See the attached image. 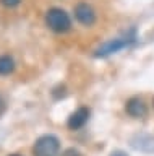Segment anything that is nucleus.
<instances>
[{
    "label": "nucleus",
    "mask_w": 154,
    "mask_h": 156,
    "mask_svg": "<svg viewBox=\"0 0 154 156\" xmlns=\"http://www.w3.org/2000/svg\"><path fill=\"white\" fill-rule=\"evenodd\" d=\"M46 24L55 33H67L71 28V20L63 8L52 7L46 13Z\"/></svg>",
    "instance_id": "1"
},
{
    "label": "nucleus",
    "mask_w": 154,
    "mask_h": 156,
    "mask_svg": "<svg viewBox=\"0 0 154 156\" xmlns=\"http://www.w3.org/2000/svg\"><path fill=\"white\" fill-rule=\"evenodd\" d=\"M60 151V141L55 135H42L33 146L34 156H57Z\"/></svg>",
    "instance_id": "2"
},
{
    "label": "nucleus",
    "mask_w": 154,
    "mask_h": 156,
    "mask_svg": "<svg viewBox=\"0 0 154 156\" xmlns=\"http://www.w3.org/2000/svg\"><path fill=\"white\" fill-rule=\"evenodd\" d=\"M133 41H135V37H132V39H128V37L112 39V41L105 42L104 46H101L98 51H96L94 55H96V57H109V55H112V54H115V52H118V51H122V49H125L127 46H130Z\"/></svg>",
    "instance_id": "3"
},
{
    "label": "nucleus",
    "mask_w": 154,
    "mask_h": 156,
    "mask_svg": "<svg viewBox=\"0 0 154 156\" xmlns=\"http://www.w3.org/2000/svg\"><path fill=\"white\" fill-rule=\"evenodd\" d=\"M75 18L76 21L81 23L83 26H93V24L96 23V10L91 7L89 3L86 2H80L75 5Z\"/></svg>",
    "instance_id": "4"
},
{
    "label": "nucleus",
    "mask_w": 154,
    "mask_h": 156,
    "mask_svg": "<svg viewBox=\"0 0 154 156\" xmlns=\"http://www.w3.org/2000/svg\"><path fill=\"white\" fill-rule=\"evenodd\" d=\"M125 111H127L128 115L135 117V119H143V117L148 114V106L141 98L133 96L125 102Z\"/></svg>",
    "instance_id": "5"
},
{
    "label": "nucleus",
    "mask_w": 154,
    "mask_h": 156,
    "mask_svg": "<svg viewBox=\"0 0 154 156\" xmlns=\"http://www.w3.org/2000/svg\"><path fill=\"white\" fill-rule=\"evenodd\" d=\"M89 119V109L84 106L78 107L75 112H71V115L67 120V125H68L70 130H80L81 127H84V124Z\"/></svg>",
    "instance_id": "6"
},
{
    "label": "nucleus",
    "mask_w": 154,
    "mask_h": 156,
    "mask_svg": "<svg viewBox=\"0 0 154 156\" xmlns=\"http://www.w3.org/2000/svg\"><path fill=\"white\" fill-rule=\"evenodd\" d=\"M15 60L10 55H0V75L7 76L15 72Z\"/></svg>",
    "instance_id": "7"
},
{
    "label": "nucleus",
    "mask_w": 154,
    "mask_h": 156,
    "mask_svg": "<svg viewBox=\"0 0 154 156\" xmlns=\"http://www.w3.org/2000/svg\"><path fill=\"white\" fill-rule=\"evenodd\" d=\"M0 3H2L5 8H15L21 3V0H0Z\"/></svg>",
    "instance_id": "8"
},
{
    "label": "nucleus",
    "mask_w": 154,
    "mask_h": 156,
    "mask_svg": "<svg viewBox=\"0 0 154 156\" xmlns=\"http://www.w3.org/2000/svg\"><path fill=\"white\" fill-rule=\"evenodd\" d=\"M62 156H81V153L75 148H68V150H65L63 153H62Z\"/></svg>",
    "instance_id": "9"
},
{
    "label": "nucleus",
    "mask_w": 154,
    "mask_h": 156,
    "mask_svg": "<svg viewBox=\"0 0 154 156\" xmlns=\"http://www.w3.org/2000/svg\"><path fill=\"white\" fill-rule=\"evenodd\" d=\"M110 156H128V154L125 153V151H120V150H117V151H114V153L110 154Z\"/></svg>",
    "instance_id": "10"
},
{
    "label": "nucleus",
    "mask_w": 154,
    "mask_h": 156,
    "mask_svg": "<svg viewBox=\"0 0 154 156\" xmlns=\"http://www.w3.org/2000/svg\"><path fill=\"white\" fill-rule=\"evenodd\" d=\"M2 106H3V101H2V96H0V109H2Z\"/></svg>",
    "instance_id": "11"
},
{
    "label": "nucleus",
    "mask_w": 154,
    "mask_h": 156,
    "mask_svg": "<svg viewBox=\"0 0 154 156\" xmlns=\"http://www.w3.org/2000/svg\"><path fill=\"white\" fill-rule=\"evenodd\" d=\"M10 156H20V154H10Z\"/></svg>",
    "instance_id": "12"
},
{
    "label": "nucleus",
    "mask_w": 154,
    "mask_h": 156,
    "mask_svg": "<svg viewBox=\"0 0 154 156\" xmlns=\"http://www.w3.org/2000/svg\"><path fill=\"white\" fill-rule=\"evenodd\" d=\"M152 106H154V101H152Z\"/></svg>",
    "instance_id": "13"
}]
</instances>
